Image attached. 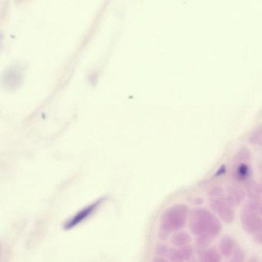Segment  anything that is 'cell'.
<instances>
[{"label": "cell", "mask_w": 262, "mask_h": 262, "mask_svg": "<svg viewBox=\"0 0 262 262\" xmlns=\"http://www.w3.org/2000/svg\"><path fill=\"white\" fill-rule=\"evenodd\" d=\"M221 254L214 247L203 250L199 255L198 262H221Z\"/></svg>", "instance_id": "cell-9"}, {"label": "cell", "mask_w": 262, "mask_h": 262, "mask_svg": "<svg viewBox=\"0 0 262 262\" xmlns=\"http://www.w3.org/2000/svg\"><path fill=\"white\" fill-rule=\"evenodd\" d=\"M192 241L190 235L186 232H178L173 235L171 239V242L175 247H182L184 246L189 245Z\"/></svg>", "instance_id": "cell-10"}, {"label": "cell", "mask_w": 262, "mask_h": 262, "mask_svg": "<svg viewBox=\"0 0 262 262\" xmlns=\"http://www.w3.org/2000/svg\"><path fill=\"white\" fill-rule=\"evenodd\" d=\"M235 242L231 236L226 235L221 239L218 245V250L221 255L225 257H231L236 249Z\"/></svg>", "instance_id": "cell-8"}, {"label": "cell", "mask_w": 262, "mask_h": 262, "mask_svg": "<svg viewBox=\"0 0 262 262\" xmlns=\"http://www.w3.org/2000/svg\"><path fill=\"white\" fill-rule=\"evenodd\" d=\"M254 241L257 244L262 245V231H259L254 235Z\"/></svg>", "instance_id": "cell-16"}, {"label": "cell", "mask_w": 262, "mask_h": 262, "mask_svg": "<svg viewBox=\"0 0 262 262\" xmlns=\"http://www.w3.org/2000/svg\"><path fill=\"white\" fill-rule=\"evenodd\" d=\"M189 218V207L186 205L176 204L168 208L162 213L160 219V238L182 229Z\"/></svg>", "instance_id": "cell-2"}, {"label": "cell", "mask_w": 262, "mask_h": 262, "mask_svg": "<svg viewBox=\"0 0 262 262\" xmlns=\"http://www.w3.org/2000/svg\"><path fill=\"white\" fill-rule=\"evenodd\" d=\"M179 249L182 252L184 260H190L192 258L193 251L191 246H184V247H180Z\"/></svg>", "instance_id": "cell-15"}, {"label": "cell", "mask_w": 262, "mask_h": 262, "mask_svg": "<svg viewBox=\"0 0 262 262\" xmlns=\"http://www.w3.org/2000/svg\"><path fill=\"white\" fill-rule=\"evenodd\" d=\"M189 218V229L195 236L210 235L214 238L222 231L220 221L211 211L206 209H194L191 211Z\"/></svg>", "instance_id": "cell-1"}, {"label": "cell", "mask_w": 262, "mask_h": 262, "mask_svg": "<svg viewBox=\"0 0 262 262\" xmlns=\"http://www.w3.org/2000/svg\"><path fill=\"white\" fill-rule=\"evenodd\" d=\"M165 257L173 262H181L184 261L183 256L180 249H177L175 247H169Z\"/></svg>", "instance_id": "cell-11"}, {"label": "cell", "mask_w": 262, "mask_h": 262, "mask_svg": "<svg viewBox=\"0 0 262 262\" xmlns=\"http://www.w3.org/2000/svg\"><path fill=\"white\" fill-rule=\"evenodd\" d=\"M209 197L214 212L218 214L224 222L231 223L235 218V210L234 206L226 198L225 191L221 187L213 188L209 192Z\"/></svg>", "instance_id": "cell-4"}, {"label": "cell", "mask_w": 262, "mask_h": 262, "mask_svg": "<svg viewBox=\"0 0 262 262\" xmlns=\"http://www.w3.org/2000/svg\"><path fill=\"white\" fill-rule=\"evenodd\" d=\"M213 238L214 237L210 235H199L196 238V245L198 246V248L202 251L207 249L209 246L211 245Z\"/></svg>", "instance_id": "cell-12"}, {"label": "cell", "mask_w": 262, "mask_h": 262, "mask_svg": "<svg viewBox=\"0 0 262 262\" xmlns=\"http://www.w3.org/2000/svg\"><path fill=\"white\" fill-rule=\"evenodd\" d=\"M105 198H102L96 200L93 203L90 204L89 206L85 207L81 211H78L75 215L70 218V220L65 223L64 228L66 230H70L72 227L77 226L79 224L84 222L86 219L88 218L91 214H93L94 211L100 206Z\"/></svg>", "instance_id": "cell-6"}, {"label": "cell", "mask_w": 262, "mask_h": 262, "mask_svg": "<svg viewBox=\"0 0 262 262\" xmlns=\"http://www.w3.org/2000/svg\"><path fill=\"white\" fill-rule=\"evenodd\" d=\"M251 153L246 148L238 151L235 157V165L233 168V177L239 183L245 185L251 182L252 169L250 165Z\"/></svg>", "instance_id": "cell-5"}, {"label": "cell", "mask_w": 262, "mask_h": 262, "mask_svg": "<svg viewBox=\"0 0 262 262\" xmlns=\"http://www.w3.org/2000/svg\"><path fill=\"white\" fill-rule=\"evenodd\" d=\"M246 193L238 185H229L226 189V198L234 207L238 206L244 201Z\"/></svg>", "instance_id": "cell-7"}, {"label": "cell", "mask_w": 262, "mask_h": 262, "mask_svg": "<svg viewBox=\"0 0 262 262\" xmlns=\"http://www.w3.org/2000/svg\"><path fill=\"white\" fill-rule=\"evenodd\" d=\"M249 140L250 142L253 145H262V127L251 132Z\"/></svg>", "instance_id": "cell-13"}, {"label": "cell", "mask_w": 262, "mask_h": 262, "mask_svg": "<svg viewBox=\"0 0 262 262\" xmlns=\"http://www.w3.org/2000/svg\"><path fill=\"white\" fill-rule=\"evenodd\" d=\"M248 262H259V261L256 257H252V258L248 261Z\"/></svg>", "instance_id": "cell-18"}, {"label": "cell", "mask_w": 262, "mask_h": 262, "mask_svg": "<svg viewBox=\"0 0 262 262\" xmlns=\"http://www.w3.org/2000/svg\"><path fill=\"white\" fill-rule=\"evenodd\" d=\"M153 262H169L168 261L165 260V259H164L163 258H156V259H155L154 261H153Z\"/></svg>", "instance_id": "cell-17"}, {"label": "cell", "mask_w": 262, "mask_h": 262, "mask_svg": "<svg viewBox=\"0 0 262 262\" xmlns=\"http://www.w3.org/2000/svg\"></svg>", "instance_id": "cell-19"}, {"label": "cell", "mask_w": 262, "mask_h": 262, "mask_svg": "<svg viewBox=\"0 0 262 262\" xmlns=\"http://www.w3.org/2000/svg\"><path fill=\"white\" fill-rule=\"evenodd\" d=\"M231 259L228 262H244L245 255L243 250L241 247H236V249L234 251V253L231 255Z\"/></svg>", "instance_id": "cell-14"}, {"label": "cell", "mask_w": 262, "mask_h": 262, "mask_svg": "<svg viewBox=\"0 0 262 262\" xmlns=\"http://www.w3.org/2000/svg\"><path fill=\"white\" fill-rule=\"evenodd\" d=\"M242 227L246 232L255 235L262 231V199L250 198L242 208L240 214Z\"/></svg>", "instance_id": "cell-3"}]
</instances>
